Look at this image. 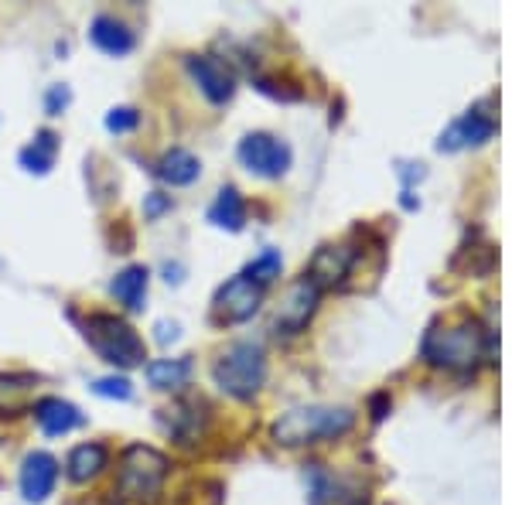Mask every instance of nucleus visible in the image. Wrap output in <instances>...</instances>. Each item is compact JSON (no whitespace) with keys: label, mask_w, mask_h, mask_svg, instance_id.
<instances>
[{"label":"nucleus","mask_w":512,"mask_h":505,"mask_svg":"<svg viewBox=\"0 0 512 505\" xmlns=\"http://www.w3.org/2000/svg\"><path fill=\"white\" fill-rule=\"evenodd\" d=\"M65 103H69V89H65V86H52V89H48L45 106H48V113H52V117H59V113L65 110Z\"/></svg>","instance_id":"a878e982"},{"label":"nucleus","mask_w":512,"mask_h":505,"mask_svg":"<svg viewBox=\"0 0 512 505\" xmlns=\"http://www.w3.org/2000/svg\"><path fill=\"white\" fill-rule=\"evenodd\" d=\"M495 134V120L482 110H468L461 120H454L448 134H441V151H458V147H478Z\"/></svg>","instance_id":"ddd939ff"},{"label":"nucleus","mask_w":512,"mask_h":505,"mask_svg":"<svg viewBox=\"0 0 512 505\" xmlns=\"http://www.w3.org/2000/svg\"><path fill=\"white\" fill-rule=\"evenodd\" d=\"M239 161L260 178H280L291 168V147L274 134H246L239 140Z\"/></svg>","instance_id":"423d86ee"},{"label":"nucleus","mask_w":512,"mask_h":505,"mask_svg":"<svg viewBox=\"0 0 512 505\" xmlns=\"http://www.w3.org/2000/svg\"><path fill=\"white\" fill-rule=\"evenodd\" d=\"M35 376H4L0 372V417H11L28 403L31 389H35Z\"/></svg>","instance_id":"4be33fe9"},{"label":"nucleus","mask_w":512,"mask_h":505,"mask_svg":"<svg viewBox=\"0 0 512 505\" xmlns=\"http://www.w3.org/2000/svg\"><path fill=\"white\" fill-rule=\"evenodd\" d=\"M212 379H216L222 393L236 396V400H250L267 379V355L253 342L229 345L212 366Z\"/></svg>","instance_id":"7ed1b4c3"},{"label":"nucleus","mask_w":512,"mask_h":505,"mask_svg":"<svg viewBox=\"0 0 512 505\" xmlns=\"http://www.w3.org/2000/svg\"><path fill=\"white\" fill-rule=\"evenodd\" d=\"M209 222L219 229H229V233L243 229L246 205H243V198H239L236 188H222V192L216 195V202H212V209H209Z\"/></svg>","instance_id":"f3484780"},{"label":"nucleus","mask_w":512,"mask_h":505,"mask_svg":"<svg viewBox=\"0 0 512 505\" xmlns=\"http://www.w3.org/2000/svg\"><path fill=\"white\" fill-rule=\"evenodd\" d=\"M59 482V461L45 451H35L21 465V495L28 502H45Z\"/></svg>","instance_id":"9d476101"},{"label":"nucleus","mask_w":512,"mask_h":505,"mask_svg":"<svg viewBox=\"0 0 512 505\" xmlns=\"http://www.w3.org/2000/svg\"><path fill=\"white\" fill-rule=\"evenodd\" d=\"M158 331H161V342H168V338H175V335H178V328H175V325H161Z\"/></svg>","instance_id":"cd10ccee"},{"label":"nucleus","mask_w":512,"mask_h":505,"mask_svg":"<svg viewBox=\"0 0 512 505\" xmlns=\"http://www.w3.org/2000/svg\"><path fill=\"white\" fill-rule=\"evenodd\" d=\"M82 328H86V342L93 345V352L103 362H110V366L134 369L147 359L144 338H140L123 318H113V314H93Z\"/></svg>","instance_id":"20e7f679"},{"label":"nucleus","mask_w":512,"mask_h":505,"mask_svg":"<svg viewBox=\"0 0 512 505\" xmlns=\"http://www.w3.org/2000/svg\"><path fill=\"white\" fill-rule=\"evenodd\" d=\"M164 209H171V198H164V195H158V192H154V195L144 202V212L151 215V219H154V215H161Z\"/></svg>","instance_id":"bb28decb"},{"label":"nucleus","mask_w":512,"mask_h":505,"mask_svg":"<svg viewBox=\"0 0 512 505\" xmlns=\"http://www.w3.org/2000/svg\"><path fill=\"white\" fill-rule=\"evenodd\" d=\"M113 297L130 311H140L144 308V294H147V270L144 267H127L117 273V280L110 284Z\"/></svg>","instance_id":"a211bd4d"},{"label":"nucleus","mask_w":512,"mask_h":505,"mask_svg":"<svg viewBox=\"0 0 512 505\" xmlns=\"http://www.w3.org/2000/svg\"><path fill=\"white\" fill-rule=\"evenodd\" d=\"M308 502L311 505H369V495L355 478H345V475H332L321 465L311 468V478H308Z\"/></svg>","instance_id":"6e6552de"},{"label":"nucleus","mask_w":512,"mask_h":505,"mask_svg":"<svg viewBox=\"0 0 512 505\" xmlns=\"http://www.w3.org/2000/svg\"><path fill=\"white\" fill-rule=\"evenodd\" d=\"M55 151H59V140H55V134H48V130H41L38 140H31L21 151L24 171H31V175H48L55 164Z\"/></svg>","instance_id":"aec40b11"},{"label":"nucleus","mask_w":512,"mask_h":505,"mask_svg":"<svg viewBox=\"0 0 512 505\" xmlns=\"http://www.w3.org/2000/svg\"><path fill=\"white\" fill-rule=\"evenodd\" d=\"M318 301H321V291L308 277H301L297 284H291V291L284 294V301H280L274 325L284 331V335H297V331H304L308 321L315 318Z\"/></svg>","instance_id":"1a4fd4ad"},{"label":"nucleus","mask_w":512,"mask_h":505,"mask_svg":"<svg viewBox=\"0 0 512 505\" xmlns=\"http://www.w3.org/2000/svg\"><path fill=\"white\" fill-rule=\"evenodd\" d=\"M164 478H168V458L161 451H154L147 444H130L123 451L120 482H117L123 499L151 505L161 495Z\"/></svg>","instance_id":"39448f33"},{"label":"nucleus","mask_w":512,"mask_h":505,"mask_svg":"<svg viewBox=\"0 0 512 505\" xmlns=\"http://www.w3.org/2000/svg\"><path fill=\"white\" fill-rule=\"evenodd\" d=\"M355 427V413L345 407H297L274 424V437L287 447L335 441Z\"/></svg>","instance_id":"f03ea898"},{"label":"nucleus","mask_w":512,"mask_h":505,"mask_svg":"<svg viewBox=\"0 0 512 505\" xmlns=\"http://www.w3.org/2000/svg\"><path fill=\"white\" fill-rule=\"evenodd\" d=\"M93 393L106 396V400H130V396H134V386H130V379H123V376H106V379H96Z\"/></svg>","instance_id":"b1692460"},{"label":"nucleus","mask_w":512,"mask_h":505,"mask_svg":"<svg viewBox=\"0 0 512 505\" xmlns=\"http://www.w3.org/2000/svg\"><path fill=\"white\" fill-rule=\"evenodd\" d=\"M263 304V287L253 284L246 273L226 280L216 294V318L229 321V325H239V321H250Z\"/></svg>","instance_id":"0eeeda50"},{"label":"nucleus","mask_w":512,"mask_h":505,"mask_svg":"<svg viewBox=\"0 0 512 505\" xmlns=\"http://www.w3.org/2000/svg\"><path fill=\"white\" fill-rule=\"evenodd\" d=\"M188 72H192L198 89H202L212 103H226V99H233L236 79L219 59H212V55H192V59H188Z\"/></svg>","instance_id":"9b49d317"},{"label":"nucleus","mask_w":512,"mask_h":505,"mask_svg":"<svg viewBox=\"0 0 512 505\" xmlns=\"http://www.w3.org/2000/svg\"><path fill=\"white\" fill-rule=\"evenodd\" d=\"M106 447L103 444H79L76 451L69 454V478L72 482H89L99 471L106 468Z\"/></svg>","instance_id":"6ab92c4d"},{"label":"nucleus","mask_w":512,"mask_h":505,"mask_svg":"<svg viewBox=\"0 0 512 505\" xmlns=\"http://www.w3.org/2000/svg\"><path fill=\"white\" fill-rule=\"evenodd\" d=\"M420 352H424V359L431 362V366L454 369V372L475 369L478 359L485 355V328L472 318L458 321V325L434 328V331H427Z\"/></svg>","instance_id":"f257e3e1"},{"label":"nucleus","mask_w":512,"mask_h":505,"mask_svg":"<svg viewBox=\"0 0 512 505\" xmlns=\"http://www.w3.org/2000/svg\"><path fill=\"white\" fill-rule=\"evenodd\" d=\"M137 123H140V113L134 106H117V110L106 113V130H110V134H127Z\"/></svg>","instance_id":"393cba45"},{"label":"nucleus","mask_w":512,"mask_h":505,"mask_svg":"<svg viewBox=\"0 0 512 505\" xmlns=\"http://www.w3.org/2000/svg\"><path fill=\"white\" fill-rule=\"evenodd\" d=\"M352 260H355L352 246H321L304 277H308L318 291H325V287H335V284H342V280L349 277Z\"/></svg>","instance_id":"f8f14e48"},{"label":"nucleus","mask_w":512,"mask_h":505,"mask_svg":"<svg viewBox=\"0 0 512 505\" xmlns=\"http://www.w3.org/2000/svg\"><path fill=\"white\" fill-rule=\"evenodd\" d=\"M192 376V362L188 359H158L147 366V383L154 389H181Z\"/></svg>","instance_id":"412c9836"},{"label":"nucleus","mask_w":512,"mask_h":505,"mask_svg":"<svg viewBox=\"0 0 512 505\" xmlns=\"http://www.w3.org/2000/svg\"><path fill=\"white\" fill-rule=\"evenodd\" d=\"M93 505H110V502H93Z\"/></svg>","instance_id":"c85d7f7f"},{"label":"nucleus","mask_w":512,"mask_h":505,"mask_svg":"<svg viewBox=\"0 0 512 505\" xmlns=\"http://www.w3.org/2000/svg\"><path fill=\"white\" fill-rule=\"evenodd\" d=\"M280 267H284V260H280V253L277 250H263L256 260L246 267V277L253 280V284H260V287H267L270 280L280 277Z\"/></svg>","instance_id":"5701e85b"},{"label":"nucleus","mask_w":512,"mask_h":505,"mask_svg":"<svg viewBox=\"0 0 512 505\" xmlns=\"http://www.w3.org/2000/svg\"><path fill=\"white\" fill-rule=\"evenodd\" d=\"M35 417H38V424H41V430H45L48 437H62V434H69V430H76L82 424V413L72 407V403L59 400V396H48V400H41Z\"/></svg>","instance_id":"2eb2a0df"},{"label":"nucleus","mask_w":512,"mask_h":505,"mask_svg":"<svg viewBox=\"0 0 512 505\" xmlns=\"http://www.w3.org/2000/svg\"><path fill=\"white\" fill-rule=\"evenodd\" d=\"M198 175H202V164H198V157L192 151H185V147H171L158 161V178L171 188L192 185Z\"/></svg>","instance_id":"dca6fc26"},{"label":"nucleus","mask_w":512,"mask_h":505,"mask_svg":"<svg viewBox=\"0 0 512 505\" xmlns=\"http://www.w3.org/2000/svg\"><path fill=\"white\" fill-rule=\"evenodd\" d=\"M89 38H93V45L99 48V52L106 55H127L134 52V31L127 28L123 21L117 18H106V14H99V18L93 21V28H89Z\"/></svg>","instance_id":"4468645a"}]
</instances>
